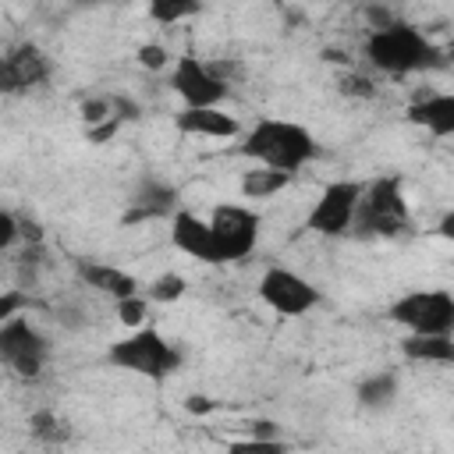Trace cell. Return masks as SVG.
I'll return each instance as SVG.
<instances>
[{
	"label": "cell",
	"mask_w": 454,
	"mask_h": 454,
	"mask_svg": "<svg viewBox=\"0 0 454 454\" xmlns=\"http://www.w3.org/2000/svg\"><path fill=\"white\" fill-rule=\"evenodd\" d=\"M450 223H454V213H447V216L440 220V234H443V238H450Z\"/></svg>",
	"instance_id": "obj_31"
},
{
	"label": "cell",
	"mask_w": 454,
	"mask_h": 454,
	"mask_svg": "<svg viewBox=\"0 0 454 454\" xmlns=\"http://www.w3.org/2000/svg\"><path fill=\"white\" fill-rule=\"evenodd\" d=\"M362 188H365V181H330V184L319 192V199L312 202L305 227H309L312 234H323V238H340V234H348L351 223H355V209H358Z\"/></svg>",
	"instance_id": "obj_9"
},
{
	"label": "cell",
	"mask_w": 454,
	"mask_h": 454,
	"mask_svg": "<svg viewBox=\"0 0 454 454\" xmlns=\"http://www.w3.org/2000/svg\"><path fill=\"white\" fill-rule=\"evenodd\" d=\"M209 234H213V248L220 266L223 262H241L255 252L259 245V231H262V216L241 202H220L213 206V213L206 216Z\"/></svg>",
	"instance_id": "obj_6"
},
{
	"label": "cell",
	"mask_w": 454,
	"mask_h": 454,
	"mask_svg": "<svg viewBox=\"0 0 454 454\" xmlns=\"http://www.w3.org/2000/svg\"><path fill=\"white\" fill-rule=\"evenodd\" d=\"M170 89L181 96L184 110H206V106H220L231 92V85L195 53H181L170 67Z\"/></svg>",
	"instance_id": "obj_8"
},
{
	"label": "cell",
	"mask_w": 454,
	"mask_h": 454,
	"mask_svg": "<svg viewBox=\"0 0 454 454\" xmlns=\"http://www.w3.org/2000/svg\"><path fill=\"white\" fill-rule=\"evenodd\" d=\"M401 351L408 362H436V365H450L454 362V340L450 337H404Z\"/></svg>",
	"instance_id": "obj_17"
},
{
	"label": "cell",
	"mask_w": 454,
	"mask_h": 454,
	"mask_svg": "<svg viewBox=\"0 0 454 454\" xmlns=\"http://www.w3.org/2000/svg\"><path fill=\"white\" fill-rule=\"evenodd\" d=\"M287 184H291V174H280V170H270V167H252V170L241 174V195L245 199H273Z\"/></svg>",
	"instance_id": "obj_18"
},
{
	"label": "cell",
	"mask_w": 454,
	"mask_h": 454,
	"mask_svg": "<svg viewBox=\"0 0 454 454\" xmlns=\"http://www.w3.org/2000/svg\"><path fill=\"white\" fill-rule=\"evenodd\" d=\"M241 156H248L255 167H270L280 174H298L316 156V138L305 124L284 121V117H262L252 124V131L238 145Z\"/></svg>",
	"instance_id": "obj_1"
},
{
	"label": "cell",
	"mask_w": 454,
	"mask_h": 454,
	"mask_svg": "<svg viewBox=\"0 0 454 454\" xmlns=\"http://www.w3.org/2000/svg\"><path fill=\"white\" fill-rule=\"evenodd\" d=\"M138 64L149 67V71H163L170 64V53L160 46V43H142L138 46Z\"/></svg>",
	"instance_id": "obj_26"
},
{
	"label": "cell",
	"mask_w": 454,
	"mask_h": 454,
	"mask_svg": "<svg viewBox=\"0 0 454 454\" xmlns=\"http://www.w3.org/2000/svg\"><path fill=\"white\" fill-rule=\"evenodd\" d=\"M337 89H340V96H351V99H369L372 92H376V85H372V78L369 74H340L337 78Z\"/></svg>",
	"instance_id": "obj_25"
},
{
	"label": "cell",
	"mask_w": 454,
	"mask_h": 454,
	"mask_svg": "<svg viewBox=\"0 0 454 454\" xmlns=\"http://www.w3.org/2000/svg\"><path fill=\"white\" fill-rule=\"evenodd\" d=\"M114 312H117V323H124L128 330H138L145 326V316H149V301L142 294H131V298H121L114 301Z\"/></svg>",
	"instance_id": "obj_24"
},
{
	"label": "cell",
	"mask_w": 454,
	"mask_h": 454,
	"mask_svg": "<svg viewBox=\"0 0 454 454\" xmlns=\"http://www.w3.org/2000/svg\"><path fill=\"white\" fill-rule=\"evenodd\" d=\"M255 291H259V301L266 309H273L277 316H287V319L305 316V312H312L319 305V291L301 273H294L287 266H270L259 277Z\"/></svg>",
	"instance_id": "obj_10"
},
{
	"label": "cell",
	"mask_w": 454,
	"mask_h": 454,
	"mask_svg": "<svg viewBox=\"0 0 454 454\" xmlns=\"http://www.w3.org/2000/svg\"><path fill=\"white\" fill-rule=\"evenodd\" d=\"M106 362L121 372L163 383L181 369V351L156 326H138V330H131L128 337H121L106 348Z\"/></svg>",
	"instance_id": "obj_3"
},
{
	"label": "cell",
	"mask_w": 454,
	"mask_h": 454,
	"mask_svg": "<svg viewBox=\"0 0 454 454\" xmlns=\"http://www.w3.org/2000/svg\"><path fill=\"white\" fill-rule=\"evenodd\" d=\"M78 280H82L85 287H92V291L114 298V301L138 294V280H135L128 270L110 266V262H78Z\"/></svg>",
	"instance_id": "obj_16"
},
{
	"label": "cell",
	"mask_w": 454,
	"mask_h": 454,
	"mask_svg": "<svg viewBox=\"0 0 454 454\" xmlns=\"http://www.w3.org/2000/svg\"><path fill=\"white\" fill-rule=\"evenodd\" d=\"M365 57L376 71L383 74H415V71H426V67H436L440 64V46L415 25L408 21H394L387 28H376L369 32L365 39Z\"/></svg>",
	"instance_id": "obj_2"
},
{
	"label": "cell",
	"mask_w": 454,
	"mask_h": 454,
	"mask_svg": "<svg viewBox=\"0 0 454 454\" xmlns=\"http://www.w3.org/2000/svg\"><path fill=\"white\" fill-rule=\"evenodd\" d=\"M117 128H121L117 121H103V124H96V128H85V135H89V142H103V138H110Z\"/></svg>",
	"instance_id": "obj_29"
},
{
	"label": "cell",
	"mask_w": 454,
	"mask_h": 454,
	"mask_svg": "<svg viewBox=\"0 0 454 454\" xmlns=\"http://www.w3.org/2000/svg\"><path fill=\"white\" fill-rule=\"evenodd\" d=\"M223 454H287V443L277 440V436H270V440H262V436H241V440H231L223 447Z\"/></svg>",
	"instance_id": "obj_23"
},
{
	"label": "cell",
	"mask_w": 454,
	"mask_h": 454,
	"mask_svg": "<svg viewBox=\"0 0 454 454\" xmlns=\"http://www.w3.org/2000/svg\"><path fill=\"white\" fill-rule=\"evenodd\" d=\"M28 433H32V440H39L43 447H60V443L71 440V422H67L64 415H57V411L43 408V411H32Z\"/></svg>",
	"instance_id": "obj_19"
},
{
	"label": "cell",
	"mask_w": 454,
	"mask_h": 454,
	"mask_svg": "<svg viewBox=\"0 0 454 454\" xmlns=\"http://www.w3.org/2000/svg\"><path fill=\"white\" fill-rule=\"evenodd\" d=\"M397 372L394 369H383V372H372L369 380L358 383V404L362 408H387L394 397H397Z\"/></svg>",
	"instance_id": "obj_20"
},
{
	"label": "cell",
	"mask_w": 454,
	"mask_h": 454,
	"mask_svg": "<svg viewBox=\"0 0 454 454\" xmlns=\"http://www.w3.org/2000/svg\"><path fill=\"white\" fill-rule=\"evenodd\" d=\"M404 117L436 138H450L454 135V96L450 92H419Z\"/></svg>",
	"instance_id": "obj_12"
},
{
	"label": "cell",
	"mask_w": 454,
	"mask_h": 454,
	"mask_svg": "<svg viewBox=\"0 0 454 454\" xmlns=\"http://www.w3.org/2000/svg\"><path fill=\"white\" fill-rule=\"evenodd\" d=\"M174 128L181 135L192 138H234L238 135V121L231 114H223L220 106H206V110H177Z\"/></svg>",
	"instance_id": "obj_15"
},
{
	"label": "cell",
	"mask_w": 454,
	"mask_h": 454,
	"mask_svg": "<svg viewBox=\"0 0 454 454\" xmlns=\"http://www.w3.org/2000/svg\"><path fill=\"white\" fill-rule=\"evenodd\" d=\"M46 362H50V340L28 316H14L0 323V365L11 376L39 380Z\"/></svg>",
	"instance_id": "obj_7"
},
{
	"label": "cell",
	"mask_w": 454,
	"mask_h": 454,
	"mask_svg": "<svg viewBox=\"0 0 454 454\" xmlns=\"http://www.w3.org/2000/svg\"><path fill=\"white\" fill-rule=\"evenodd\" d=\"M170 245H174L177 252H184L188 259H195V262L220 266L216 248H213L209 223H206V216H199V213H192V209H174V213H170Z\"/></svg>",
	"instance_id": "obj_11"
},
{
	"label": "cell",
	"mask_w": 454,
	"mask_h": 454,
	"mask_svg": "<svg viewBox=\"0 0 454 454\" xmlns=\"http://www.w3.org/2000/svg\"><path fill=\"white\" fill-rule=\"evenodd\" d=\"M188 291V280L181 273H160L149 287H145V301H160V305H170L177 301L181 294Z\"/></svg>",
	"instance_id": "obj_22"
},
{
	"label": "cell",
	"mask_w": 454,
	"mask_h": 454,
	"mask_svg": "<svg viewBox=\"0 0 454 454\" xmlns=\"http://www.w3.org/2000/svg\"><path fill=\"white\" fill-rule=\"evenodd\" d=\"M28 309V294L25 291H4L0 294V323H7V319H14V316H21Z\"/></svg>",
	"instance_id": "obj_27"
},
{
	"label": "cell",
	"mask_w": 454,
	"mask_h": 454,
	"mask_svg": "<svg viewBox=\"0 0 454 454\" xmlns=\"http://www.w3.org/2000/svg\"><path fill=\"white\" fill-rule=\"evenodd\" d=\"M397 326H404L411 337H450L454 333V294L447 287H426L401 294L390 312Z\"/></svg>",
	"instance_id": "obj_5"
},
{
	"label": "cell",
	"mask_w": 454,
	"mask_h": 454,
	"mask_svg": "<svg viewBox=\"0 0 454 454\" xmlns=\"http://www.w3.org/2000/svg\"><path fill=\"white\" fill-rule=\"evenodd\" d=\"M0 57H4L18 92H28V89H35V85H43L50 78V57L35 43H18V46H11Z\"/></svg>",
	"instance_id": "obj_14"
},
{
	"label": "cell",
	"mask_w": 454,
	"mask_h": 454,
	"mask_svg": "<svg viewBox=\"0 0 454 454\" xmlns=\"http://www.w3.org/2000/svg\"><path fill=\"white\" fill-rule=\"evenodd\" d=\"M18 241V216L11 209H0V252H7Z\"/></svg>",
	"instance_id": "obj_28"
},
{
	"label": "cell",
	"mask_w": 454,
	"mask_h": 454,
	"mask_svg": "<svg viewBox=\"0 0 454 454\" xmlns=\"http://www.w3.org/2000/svg\"><path fill=\"white\" fill-rule=\"evenodd\" d=\"M177 209V188L163 184L156 177H145L135 192H131V209L121 216V223H138V220H160L170 216Z\"/></svg>",
	"instance_id": "obj_13"
},
{
	"label": "cell",
	"mask_w": 454,
	"mask_h": 454,
	"mask_svg": "<svg viewBox=\"0 0 454 454\" xmlns=\"http://www.w3.org/2000/svg\"><path fill=\"white\" fill-rule=\"evenodd\" d=\"M202 7L195 4V0H153L149 7H145V14H149V21H156V25H177V21H184V18H195Z\"/></svg>",
	"instance_id": "obj_21"
},
{
	"label": "cell",
	"mask_w": 454,
	"mask_h": 454,
	"mask_svg": "<svg viewBox=\"0 0 454 454\" xmlns=\"http://www.w3.org/2000/svg\"><path fill=\"white\" fill-rule=\"evenodd\" d=\"M188 411H195V415H202V411H213V401L209 397H188Z\"/></svg>",
	"instance_id": "obj_30"
},
{
	"label": "cell",
	"mask_w": 454,
	"mask_h": 454,
	"mask_svg": "<svg viewBox=\"0 0 454 454\" xmlns=\"http://www.w3.org/2000/svg\"><path fill=\"white\" fill-rule=\"evenodd\" d=\"M362 234L369 238H397L411 227V209L404 202V188L401 177H376L362 188L358 209H355V223Z\"/></svg>",
	"instance_id": "obj_4"
}]
</instances>
